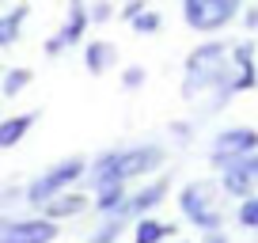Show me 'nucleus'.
<instances>
[{
    "label": "nucleus",
    "mask_w": 258,
    "mask_h": 243,
    "mask_svg": "<svg viewBox=\"0 0 258 243\" xmlns=\"http://www.w3.org/2000/svg\"><path fill=\"white\" fill-rule=\"evenodd\" d=\"M228 80H232V42L220 38H205L186 53L182 61V99L194 103L205 91H213V103L205 110H220L224 103H232L228 95Z\"/></svg>",
    "instance_id": "obj_1"
},
{
    "label": "nucleus",
    "mask_w": 258,
    "mask_h": 243,
    "mask_svg": "<svg viewBox=\"0 0 258 243\" xmlns=\"http://www.w3.org/2000/svg\"><path fill=\"white\" fill-rule=\"evenodd\" d=\"M167 163V148L163 145H133V148H110V152H99L88 163V175H84V190L95 194L106 183H129V178L152 175Z\"/></svg>",
    "instance_id": "obj_2"
},
{
    "label": "nucleus",
    "mask_w": 258,
    "mask_h": 243,
    "mask_svg": "<svg viewBox=\"0 0 258 243\" xmlns=\"http://www.w3.org/2000/svg\"><path fill=\"white\" fill-rule=\"evenodd\" d=\"M224 190H220V178H190L182 190H178V209H182V220L202 232H217L224 228Z\"/></svg>",
    "instance_id": "obj_3"
},
{
    "label": "nucleus",
    "mask_w": 258,
    "mask_h": 243,
    "mask_svg": "<svg viewBox=\"0 0 258 243\" xmlns=\"http://www.w3.org/2000/svg\"><path fill=\"white\" fill-rule=\"evenodd\" d=\"M84 175H88V160H84V156L57 160L53 167H46L34 183H27V202H31L34 209H42L49 198L64 194V190H73V183H84Z\"/></svg>",
    "instance_id": "obj_4"
},
{
    "label": "nucleus",
    "mask_w": 258,
    "mask_h": 243,
    "mask_svg": "<svg viewBox=\"0 0 258 243\" xmlns=\"http://www.w3.org/2000/svg\"><path fill=\"white\" fill-rule=\"evenodd\" d=\"M247 0H182V23L198 34H217L239 19Z\"/></svg>",
    "instance_id": "obj_5"
},
{
    "label": "nucleus",
    "mask_w": 258,
    "mask_h": 243,
    "mask_svg": "<svg viewBox=\"0 0 258 243\" xmlns=\"http://www.w3.org/2000/svg\"><path fill=\"white\" fill-rule=\"evenodd\" d=\"M258 152V130H250V126H228V130H220L217 137H213L209 145V163L217 171H228L232 163L247 160V156Z\"/></svg>",
    "instance_id": "obj_6"
},
{
    "label": "nucleus",
    "mask_w": 258,
    "mask_h": 243,
    "mask_svg": "<svg viewBox=\"0 0 258 243\" xmlns=\"http://www.w3.org/2000/svg\"><path fill=\"white\" fill-rule=\"evenodd\" d=\"M61 224L49 217H0V243H53Z\"/></svg>",
    "instance_id": "obj_7"
},
{
    "label": "nucleus",
    "mask_w": 258,
    "mask_h": 243,
    "mask_svg": "<svg viewBox=\"0 0 258 243\" xmlns=\"http://www.w3.org/2000/svg\"><path fill=\"white\" fill-rule=\"evenodd\" d=\"M220 190H224L228 198H235V202L258 194V152L247 156V160H239V163H232L228 171H220Z\"/></svg>",
    "instance_id": "obj_8"
},
{
    "label": "nucleus",
    "mask_w": 258,
    "mask_h": 243,
    "mask_svg": "<svg viewBox=\"0 0 258 243\" xmlns=\"http://www.w3.org/2000/svg\"><path fill=\"white\" fill-rule=\"evenodd\" d=\"M171 194V183L167 178H156V183H145V187H137L133 194L125 198V205L118 209V217H148L152 209H160L163 205V198Z\"/></svg>",
    "instance_id": "obj_9"
},
{
    "label": "nucleus",
    "mask_w": 258,
    "mask_h": 243,
    "mask_svg": "<svg viewBox=\"0 0 258 243\" xmlns=\"http://www.w3.org/2000/svg\"><path fill=\"white\" fill-rule=\"evenodd\" d=\"M88 27H91V8H88V0H69V8H64V23L57 27V38H61V46H64V49L84 46V38H88Z\"/></svg>",
    "instance_id": "obj_10"
},
{
    "label": "nucleus",
    "mask_w": 258,
    "mask_h": 243,
    "mask_svg": "<svg viewBox=\"0 0 258 243\" xmlns=\"http://www.w3.org/2000/svg\"><path fill=\"white\" fill-rule=\"evenodd\" d=\"M88 205H91V194L88 190H64V194H57V198H49L46 205H42V217H49V220H73V217H80V213H88Z\"/></svg>",
    "instance_id": "obj_11"
},
{
    "label": "nucleus",
    "mask_w": 258,
    "mask_h": 243,
    "mask_svg": "<svg viewBox=\"0 0 258 243\" xmlns=\"http://www.w3.org/2000/svg\"><path fill=\"white\" fill-rule=\"evenodd\" d=\"M114 65H118V46L110 38H91L84 46V69L91 76H106Z\"/></svg>",
    "instance_id": "obj_12"
},
{
    "label": "nucleus",
    "mask_w": 258,
    "mask_h": 243,
    "mask_svg": "<svg viewBox=\"0 0 258 243\" xmlns=\"http://www.w3.org/2000/svg\"><path fill=\"white\" fill-rule=\"evenodd\" d=\"M38 118H42L38 110H23V114H12V118H0V152L16 148L19 141L34 130V122H38Z\"/></svg>",
    "instance_id": "obj_13"
},
{
    "label": "nucleus",
    "mask_w": 258,
    "mask_h": 243,
    "mask_svg": "<svg viewBox=\"0 0 258 243\" xmlns=\"http://www.w3.org/2000/svg\"><path fill=\"white\" fill-rule=\"evenodd\" d=\"M27 16H31V4H23V0H19L16 8L0 12V49H12L19 38H23V23H27Z\"/></svg>",
    "instance_id": "obj_14"
},
{
    "label": "nucleus",
    "mask_w": 258,
    "mask_h": 243,
    "mask_svg": "<svg viewBox=\"0 0 258 243\" xmlns=\"http://www.w3.org/2000/svg\"><path fill=\"white\" fill-rule=\"evenodd\" d=\"M125 198H129L125 183H106V187H99V190H95L91 205H95L99 217H118V209L125 205Z\"/></svg>",
    "instance_id": "obj_15"
},
{
    "label": "nucleus",
    "mask_w": 258,
    "mask_h": 243,
    "mask_svg": "<svg viewBox=\"0 0 258 243\" xmlns=\"http://www.w3.org/2000/svg\"><path fill=\"white\" fill-rule=\"evenodd\" d=\"M167 235H175V224H163L152 213H148V217H137V224H133V243H163Z\"/></svg>",
    "instance_id": "obj_16"
},
{
    "label": "nucleus",
    "mask_w": 258,
    "mask_h": 243,
    "mask_svg": "<svg viewBox=\"0 0 258 243\" xmlns=\"http://www.w3.org/2000/svg\"><path fill=\"white\" fill-rule=\"evenodd\" d=\"M31 84H34V73L27 65H8V69H4V76H0V95L16 99V95H23Z\"/></svg>",
    "instance_id": "obj_17"
},
{
    "label": "nucleus",
    "mask_w": 258,
    "mask_h": 243,
    "mask_svg": "<svg viewBox=\"0 0 258 243\" xmlns=\"http://www.w3.org/2000/svg\"><path fill=\"white\" fill-rule=\"evenodd\" d=\"M129 217H103V224L88 235V243H118V235L125 232Z\"/></svg>",
    "instance_id": "obj_18"
},
{
    "label": "nucleus",
    "mask_w": 258,
    "mask_h": 243,
    "mask_svg": "<svg viewBox=\"0 0 258 243\" xmlns=\"http://www.w3.org/2000/svg\"><path fill=\"white\" fill-rule=\"evenodd\" d=\"M129 27H133V34H141V38H152V34H160V31H163V16H160L156 8H145Z\"/></svg>",
    "instance_id": "obj_19"
},
{
    "label": "nucleus",
    "mask_w": 258,
    "mask_h": 243,
    "mask_svg": "<svg viewBox=\"0 0 258 243\" xmlns=\"http://www.w3.org/2000/svg\"><path fill=\"white\" fill-rule=\"evenodd\" d=\"M235 224L247 228V232H258V194L243 198V202L235 205Z\"/></svg>",
    "instance_id": "obj_20"
},
{
    "label": "nucleus",
    "mask_w": 258,
    "mask_h": 243,
    "mask_svg": "<svg viewBox=\"0 0 258 243\" xmlns=\"http://www.w3.org/2000/svg\"><path fill=\"white\" fill-rule=\"evenodd\" d=\"M148 84V69L145 65H125L121 69V88L125 91H141Z\"/></svg>",
    "instance_id": "obj_21"
},
{
    "label": "nucleus",
    "mask_w": 258,
    "mask_h": 243,
    "mask_svg": "<svg viewBox=\"0 0 258 243\" xmlns=\"http://www.w3.org/2000/svg\"><path fill=\"white\" fill-rule=\"evenodd\" d=\"M88 8H91V23H110L118 16V8H114L110 0H88Z\"/></svg>",
    "instance_id": "obj_22"
},
{
    "label": "nucleus",
    "mask_w": 258,
    "mask_h": 243,
    "mask_svg": "<svg viewBox=\"0 0 258 243\" xmlns=\"http://www.w3.org/2000/svg\"><path fill=\"white\" fill-rule=\"evenodd\" d=\"M145 8H152V4H148V0H125V4H121L118 8V19H125V23H133V19L141 16V12Z\"/></svg>",
    "instance_id": "obj_23"
},
{
    "label": "nucleus",
    "mask_w": 258,
    "mask_h": 243,
    "mask_svg": "<svg viewBox=\"0 0 258 243\" xmlns=\"http://www.w3.org/2000/svg\"><path fill=\"white\" fill-rule=\"evenodd\" d=\"M239 19H243V31H250V34H258V4H243V12H239Z\"/></svg>",
    "instance_id": "obj_24"
},
{
    "label": "nucleus",
    "mask_w": 258,
    "mask_h": 243,
    "mask_svg": "<svg viewBox=\"0 0 258 243\" xmlns=\"http://www.w3.org/2000/svg\"><path fill=\"white\" fill-rule=\"evenodd\" d=\"M42 53L46 57H61L64 53V46H61V38H57V34H49L46 42H42Z\"/></svg>",
    "instance_id": "obj_25"
},
{
    "label": "nucleus",
    "mask_w": 258,
    "mask_h": 243,
    "mask_svg": "<svg viewBox=\"0 0 258 243\" xmlns=\"http://www.w3.org/2000/svg\"><path fill=\"white\" fill-rule=\"evenodd\" d=\"M202 243H232V235H228L224 228H217V232H205V235H202Z\"/></svg>",
    "instance_id": "obj_26"
},
{
    "label": "nucleus",
    "mask_w": 258,
    "mask_h": 243,
    "mask_svg": "<svg viewBox=\"0 0 258 243\" xmlns=\"http://www.w3.org/2000/svg\"><path fill=\"white\" fill-rule=\"evenodd\" d=\"M0 76H4V65H0Z\"/></svg>",
    "instance_id": "obj_27"
},
{
    "label": "nucleus",
    "mask_w": 258,
    "mask_h": 243,
    "mask_svg": "<svg viewBox=\"0 0 258 243\" xmlns=\"http://www.w3.org/2000/svg\"><path fill=\"white\" fill-rule=\"evenodd\" d=\"M0 4H4V0H0Z\"/></svg>",
    "instance_id": "obj_28"
}]
</instances>
